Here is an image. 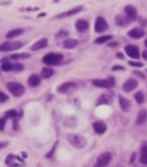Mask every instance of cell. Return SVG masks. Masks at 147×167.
<instances>
[{
  "label": "cell",
  "mask_w": 147,
  "mask_h": 167,
  "mask_svg": "<svg viewBox=\"0 0 147 167\" xmlns=\"http://www.w3.org/2000/svg\"><path fill=\"white\" fill-rule=\"evenodd\" d=\"M67 140H68V142H69L72 146H74V148H77V149L85 148L86 144H87L86 139H85L83 136H81V135H68Z\"/></svg>",
  "instance_id": "obj_1"
},
{
  "label": "cell",
  "mask_w": 147,
  "mask_h": 167,
  "mask_svg": "<svg viewBox=\"0 0 147 167\" xmlns=\"http://www.w3.org/2000/svg\"><path fill=\"white\" fill-rule=\"evenodd\" d=\"M108 29V24L103 17H98L95 20V31L96 33H103Z\"/></svg>",
  "instance_id": "obj_8"
},
{
  "label": "cell",
  "mask_w": 147,
  "mask_h": 167,
  "mask_svg": "<svg viewBox=\"0 0 147 167\" xmlns=\"http://www.w3.org/2000/svg\"><path fill=\"white\" fill-rule=\"evenodd\" d=\"M128 35L133 39H139L145 35V31H143V29H141V28H133L132 30L128 31Z\"/></svg>",
  "instance_id": "obj_12"
},
{
  "label": "cell",
  "mask_w": 147,
  "mask_h": 167,
  "mask_svg": "<svg viewBox=\"0 0 147 167\" xmlns=\"http://www.w3.org/2000/svg\"><path fill=\"white\" fill-rule=\"evenodd\" d=\"M67 34H68V31L63 30V33H59V34H57V37H64V35H67Z\"/></svg>",
  "instance_id": "obj_37"
},
{
  "label": "cell",
  "mask_w": 147,
  "mask_h": 167,
  "mask_svg": "<svg viewBox=\"0 0 147 167\" xmlns=\"http://www.w3.org/2000/svg\"><path fill=\"white\" fill-rule=\"evenodd\" d=\"M77 89V84L74 82H64L63 85L57 88V91L59 93H63V94H67V93H70L72 90Z\"/></svg>",
  "instance_id": "obj_9"
},
{
  "label": "cell",
  "mask_w": 147,
  "mask_h": 167,
  "mask_svg": "<svg viewBox=\"0 0 147 167\" xmlns=\"http://www.w3.org/2000/svg\"><path fill=\"white\" fill-rule=\"evenodd\" d=\"M24 43L22 42H4L3 44H0V51H14L21 48Z\"/></svg>",
  "instance_id": "obj_5"
},
{
  "label": "cell",
  "mask_w": 147,
  "mask_h": 167,
  "mask_svg": "<svg viewBox=\"0 0 147 167\" xmlns=\"http://www.w3.org/2000/svg\"><path fill=\"white\" fill-rule=\"evenodd\" d=\"M8 99V96H7L5 93H3L1 90H0V103H3V102H5V101Z\"/></svg>",
  "instance_id": "obj_30"
},
{
  "label": "cell",
  "mask_w": 147,
  "mask_h": 167,
  "mask_svg": "<svg viewBox=\"0 0 147 167\" xmlns=\"http://www.w3.org/2000/svg\"><path fill=\"white\" fill-rule=\"evenodd\" d=\"M129 22H132L130 20L126 17L125 15H119V16H116V24L117 25H121V26H124V25H128Z\"/></svg>",
  "instance_id": "obj_20"
},
{
  "label": "cell",
  "mask_w": 147,
  "mask_h": 167,
  "mask_svg": "<svg viewBox=\"0 0 147 167\" xmlns=\"http://www.w3.org/2000/svg\"><path fill=\"white\" fill-rule=\"evenodd\" d=\"M145 44H146V47H147V39H146V41H145Z\"/></svg>",
  "instance_id": "obj_41"
},
{
  "label": "cell",
  "mask_w": 147,
  "mask_h": 167,
  "mask_svg": "<svg viewBox=\"0 0 147 167\" xmlns=\"http://www.w3.org/2000/svg\"><path fill=\"white\" fill-rule=\"evenodd\" d=\"M78 44L77 39H67V41L63 42V47L64 48H74Z\"/></svg>",
  "instance_id": "obj_22"
},
{
  "label": "cell",
  "mask_w": 147,
  "mask_h": 167,
  "mask_svg": "<svg viewBox=\"0 0 147 167\" xmlns=\"http://www.w3.org/2000/svg\"><path fill=\"white\" fill-rule=\"evenodd\" d=\"M82 7H76V8H73V9H70V11H68V12H64V13H61V15H59L57 16V18H64V17H69V16H73V15H76V13L78 12H81L82 11Z\"/></svg>",
  "instance_id": "obj_16"
},
{
  "label": "cell",
  "mask_w": 147,
  "mask_h": 167,
  "mask_svg": "<svg viewBox=\"0 0 147 167\" xmlns=\"http://www.w3.org/2000/svg\"><path fill=\"white\" fill-rule=\"evenodd\" d=\"M124 15H125L130 21H133V20L137 18V9L133 5H126L125 8H124Z\"/></svg>",
  "instance_id": "obj_10"
},
{
  "label": "cell",
  "mask_w": 147,
  "mask_h": 167,
  "mask_svg": "<svg viewBox=\"0 0 147 167\" xmlns=\"http://www.w3.org/2000/svg\"><path fill=\"white\" fill-rule=\"evenodd\" d=\"M141 155H147V144H145L141 148Z\"/></svg>",
  "instance_id": "obj_34"
},
{
  "label": "cell",
  "mask_w": 147,
  "mask_h": 167,
  "mask_svg": "<svg viewBox=\"0 0 147 167\" xmlns=\"http://www.w3.org/2000/svg\"><path fill=\"white\" fill-rule=\"evenodd\" d=\"M28 82H29V85H30L31 88H37L38 85L41 84V77H39L38 74H31V76L29 77Z\"/></svg>",
  "instance_id": "obj_19"
},
{
  "label": "cell",
  "mask_w": 147,
  "mask_h": 167,
  "mask_svg": "<svg viewBox=\"0 0 147 167\" xmlns=\"http://www.w3.org/2000/svg\"><path fill=\"white\" fill-rule=\"evenodd\" d=\"M54 69L52 68H50V67H46V68H43L42 69V77H44V78H50V77H52L54 76Z\"/></svg>",
  "instance_id": "obj_23"
},
{
  "label": "cell",
  "mask_w": 147,
  "mask_h": 167,
  "mask_svg": "<svg viewBox=\"0 0 147 167\" xmlns=\"http://www.w3.org/2000/svg\"><path fill=\"white\" fill-rule=\"evenodd\" d=\"M146 120H147V110H141L138 112V115H137V124L141 125V124L146 123Z\"/></svg>",
  "instance_id": "obj_18"
},
{
  "label": "cell",
  "mask_w": 147,
  "mask_h": 167,
  "mask_svg": "<svg viewBox=\"0 0 147 167\" xmlns=\"http://www.w3.org/2000/svg\"><path fill=\"white\" fill-rule=\"evenodd\" d=\"M93 128H94V131H95V133H98V135H103V133L107 131V125L104 122H95L93 124Z\"/></svg>",
  "instance_id": "obj_13"
},
{
  "label": "cell",
  "mask_w": 147,
  "mask_h": 167,
  "mask_svg": "<svg viewBox=\"0 0 147 167\" xmlns=\"http://www.w3.org/2000/svg\"><path fill=\"white\" fill-rule=\"evenodd\" d=\"M117 69L121 71V69H124V68H122V67H113V71H117Z\"/></svg>",
  "instance_id": "obj_39"
},
{
  "label": "cell",
  "mask_w": 147,
  "mask_h": 167,
  "mask_svg": "<svg viewBox=\"0 0 147 167\" xmlns=\"http://www.w3.org/2000/svg\"><path fill=\"white\" fill-rule=\"evenodd\" d=\"M17 116H18V112L17 111H14V110H9V111H7L5 112L7 119H14V117H17Z\"/></svg>",
  "instance_id": "obj_28"
},
{
  "label": "cell",
  "mask_w": 147,
  "mask_h": 167,
  "mask_svg": "<svg viewBox=\"0 0 147 167\" xmlns=\"http://www.w3.org/2000/svg\"><path fill=\"white\" fill-rule=\"evenodd\" d=\"M7 88L11 91V94H13L14 97H21L25 93V88L20 82H8L7 84Z\"/></svg>",
  "instance_id": "obj_3"
},
{
  "label": "cell",
  "mask_w": 147,
  "mask_h": 167,
  "mask_svg": "<svg viewBox=\"0 0 147 167\" xmlns=\"http://www.w3.org/2000/svg\"><path fill=\"white\" fill-rule=\"evenodd\" d=\"M129 65H132V67L141 68V67H143V63H139V61H129Z\"/></svg>",
  "instance_id": "obj_32"
},
{
  "label": "cell",
  "mask_w": 147,
  "mask_h": 167,
  "mask_svg": "<svg viewBox=\"0 0 147 167\" xmlns=\"http://www.w3.org/2000/svg\"><path fill=\"white\" fill-rule=\"evenodd\" d=\"M63 60V55L61 54H55V52H51V54H47L46 56L43 58V63L47 64L48 67L51 65H57L61 63Z\"/></svg>",
  "instance_id": "obj_2"
},
{
  "label": "cell",
  "mask_w": 147,
  "mask_h": 167,
  "mask_svg": "<svg viewBox=\"0 0 147 167\" xmlns=\"http://www.w3.org/2000/svg\"><path fill=\"white\" fill-rule=\"evenodd\" d=\"M7 145H8V142H5V141H0V150L4 149Z\"/></svg>",
  "instance_id": "obj_36"
},
{
  "label": "cell",
  "mask_w": 147,
  "mask_h": 167,
  "mask_svg": "<svg viewBox=\"0 0 147 167\" xmlns=\"http://www.w3.org/2000/svg\"><path fill=\"white\" fill-rule=\"evenodd\" d=\"M47 44H48V41H47V39H46V38H42V39H39V41H37L34 44L31 46V50H33V51L42 50V48L47 47Z\"/></svg>",
  "instance_id": "obj_14"
},
{
  "label": "cell",
  "mask_w": 147,
  "mask_h": 167,
  "mask_svg": "<svg viewBox=\"0 0 147 167\" xmlns=\"http://www.w3.org/2000/svg\"><path fill=\"white\" fill-rule=\"evenodd\" d=\"M12 59H28L29 58V54H14V55H12L11 56Z\"/></svg>",
  "instance_id": "obj_29"
},
{
  "label": "cell",
  "mask_w": 147,
  "mask_h": 167,
  "mask_svg": "<svg viewBox=\"0 0 147 167\" xmlns=\"http://www.w3.org/2000/svg\"><path fill=\"white\" fill-rule=\"evenodd\" d=\"M76 29L80 33L87 31V29H89V22H87L86 20H78V21L76 22Z\"/></svg>",
  "instance_id": "obj_15"
},
{
  "label": "cell",
  "mask_w": 147,
  "mask_h": 167,
  "mask_svg": "<svg viewBox=\"0 0 147 167\" xmlns=\"http://www.w3.org/2000/svg\"><path fill=\"white\" fill-rule=\"evenodd\" d=\"M119 103H120V107H121L122 111H125V112H126V111L130 110V104H132V103H130V101L126 99L125 97H120L119 98Z\"/></svg>",
  "instance_id": "obj_17"
},
{
  "label": "cell",
  "mask_w": 147,
  "mask_h": 167,
  "mask_svg": "<svg viewBox=\"0 0 147 167\" xmlns=\"http://www.w3.org/2000/svg\"><path fill=\"white\" fill-rule=\"evenodd\" d=\"M139 162H141L142 165H147V155H141V158H139Z\"/></svg>",
  "instance_id": "obj_35"
},
{
  "label": "cell",
  "mask_w": 147,
  "mask_h": 167,
  "mask_svg": "<svg viewBox=\"0 0 147 167\" xmlns=\"http://www.w3.org/2000/svg\"><path fill=\"white\" fill-rule=\"evenodd\" d=\"M134 98H135V101L138 103L145 102V94H143V91H137V93L134 94Z\"/></svg>",
  "instance_id": "obj_26"
},
{
  "label": "cell",
  "mask_w": 147,
  "mask_h": 167,
  "mask_svg": "<svg viewBox=\"0 0 147 167\" xmlns=\"http://www.w3.org/2000/svg\"><path fill=\"white\" fill-rule=\"evenodd\" d=\"M1 69L3 71H5V72H9V71H12L13 69V64L12 63H9L7 59H4L3 60V64H1Z\"/></svg>",
  "instance_id": "obj_25"
},
{
  "label": "cell",
  "mask_w": 147,
  "mask_h": 167,
  "mask_svg": "<svg viewBox=\"0 0 147 167\" xmlns=\"http://www.w3.org/2000/svg\"><path fill=\"white\" fill-rule=\"evenodd\" d=\"M24 69V65H21V64H16V65H13V69L12 71H22Z\"/></svg>",
  "instance_id": "obj_33"
},
{
  "label": "cell",
  "mask_w": 147,
  "mask_h": 167,
  "mask_svg": "<svg viewBox=\"0 0 147 167\" xmlns=\"http://www.w3.org/2000/svg\"><path fill=\"white\" fill-rule=\"evenodd\" d=\"M142 56H143V59H145V60H147V50L142 52Z\"/></svg>",
  "instance_id": "obj_38"
},
{
  "label": "cell",
  "mask_w": 147,
  "mask_h": 167,
  "mask_svg": "<svg viewBox=\"0 0 147 167\" xmlns=\"http://www.w3.org/2000/svg\"><path fill=\"white\" fill-rule=\"evenodd\" d=\"M125 52H126V55L130 56L132 59H138L139 56H141V51H139V48L134 44L125 46Z\"/></svg>",
  "instance_id": "obj_6"
},
{
  "label": "cell",
  "mask_w": 147,
  "mask_h": 167,
  "mask_svg": "<svg viewBox=\"0 0 147 167\" xmlns=\"http://www.w3.org/2000/svg\"><path fill=\"white\" fill-rule=\"evenodd\" d=\"M111 39H112V35H102V37L95 39V43L96 44H102V43H106V42L111 41Z\"/></svg>",
  "instance_id": "obj_24"
},
{
  "label": "cell",
  "mask_w": 147,
  "mask_h": 167,
  "mask_svg": "<svg viewBox=\"0 0 147 167\" xmlns=\"http://www.w3.org/2000/svg\"><path fill=\"white\" fill-rule=\"evenodd\" d=\"M108 103H111V98L108 96H106V94L98 99V104H108Z\"/></svg>",
  "instance_id": "obj_27"
},
{
  "label": "cell",
  "mask_w": 147,
  "mask_h": 167,
  "mask_svg": "<svg viewBox=\"0 0 147 167\" xmlns=\"http://www.w3.org/2000/svg\"><path fill=\"white\" fill-rule=\"evenodd\" d=\"M137 86H138V81H137L135 78H129V80L125 81V84H124L122 88H124V90L129 93V91H133V90H134Z\"/></svg>",
  "instance_id": "obj_11"
},
{
  "label": "cell",
  "mask_w": 147,
  "mask_h": 167,
  "mask_svg": "<svg viewBox=\"0 0 147 167\" xmlns=\"http://www.w3.org/2000/svg\"><path fill=\"white\" fill-rule=\"evenodd\" d=\"M22 33H24V29H13V30L7 33V38H8V39L16 38V37H18V35H21Z\"/></svg>",
  "instance_id": "obj_21"
},
{
  "label": "cell",
  "mask_w": 147,
  "mask_h": 167,
  "mask_svg": "<svg viewBox=\"0 0 147 167\" xmlns=\"http://www.w3.org/2000/svg\"><path fill=\"white\" fill-rule=\"evenodd\" d=\"M5 124H7V117L4 116V117H1V119H0V131L4 129Z\"/></svg>",
  "instance_id": "obj_31"
},
{
  "label": "cell",
  "mask_w": 147,
  "mask_h": 167,
  "mask_svg": "<svg viewBox=\"0 0 147 167\" xmlns=\"http://www.w3.org/2000/svg\"><path fill=\"white\" fill-rule=\"evenodd\" d=\"M115 81H113V78H109V80H93V85L96 88H104V89H109V88H112Z\"/></svg>",
  "instance_id": "obj_7"
},
{
  "label": "cell",
  "mask_w": 147,
  "mask_h": 167,
  "mask_svg": "<svg viewBox=\"0 0 147 167\" xmlns=\"http://www.w3.org/2000/svg\"><path fill=\"white\" fill-rule=\"evenodd\" d=\"M117 58H120V59H122V58H124V55H122V54H117Z\"/></svg>",
  "instance_id": "obj_40"
},
{
  "label": "cell",
  "mask_w": 147,
  "mask_h": 167,
  "mask_svg": "<svg viewBox=\"0 0 147 167\" xmlns=\"http://www.w3.org/2000/svg\"><path fill=\"white\" fill-rule=\"evenodd\" d=\"M112 161V154L109 152H106V153H102L96 159V163H95V167H106L109 165V162Z\"/></svg>",
  "instance_id": "obj_4"
}]
</instances>
